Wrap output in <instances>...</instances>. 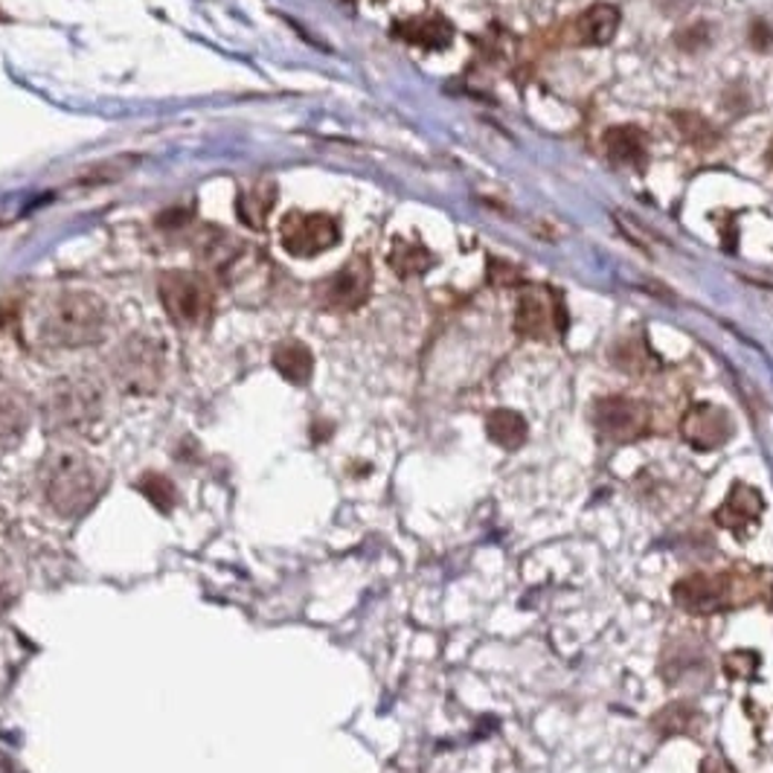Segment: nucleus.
Instances as JSON below:
<instances>
[{"instance_id": "1", "label": "nucleus", "mask_w": 773, "mask_h": 773, "mask_svg": "<svg viewBox=\"0 0 773 773\" xmlns=\"http://www.w3.org/2000/svg\"><path fill=\"white\" fill-rule=\"evenodd\" d=\"M111 332V312L91 292H59L41 303L35 335L53 349H84L102 344Z\"/></svg>"}, {"instance_id": "2", "label": "nucleus", "mask_w": 773, "mask_h": 773, "mask_svg": "<svg viewBox=\"0 0 773 773\" xmlns=\"http://www.w3.org/2000/svg\"><path fill=\"white\" fill-rule=\"evenodd\" d=\"M41 491L59 518H82L105 491V468L79 448H55L41 466Z\"/></svg>"}, {"instance_id": "3", "label": "nucleus", "mask_w": 773, "mask_h": 773, "mask_svg": "<svg viewBox=\"0 0 773 773\" xmlns=\"http://www.w3.org/2000/svg\"><path fill=\"white\" fill-rule=\"evenodd\" d=\"M762 590H765V584H756V579H751V576L695 573L674 584L672 597L674 606L681 611L695 613V617H710V613H721L728 608L756 602L762 597Z\"/></svg>"}, {"instance_id": "4", "label": "nucleus", "mask_w": 773, "mask_h": 773, "mask_svg": "<svg viewBox=\"0 0 773 773\" xmlns=\"http://www.w3.org/2000/svg\"><path fill=\"white\" fill-rule=\"evenodd\" d=\"M47 421L64 434H88L105 414L102 387L91 378H62L47 396Z\"/></svg>"}, {"instance_id": "5", "label": "nucleus", "mask_w": 773, "mask_h": 773, "mask_svg": "<svg viewBox=\"0 0 773 773\" xmlns=\"http://www.w3.org/2000/svg\"><path fill=\"white\" fill-rule=\"evenodd\" d=\"M161 303L177 326H201L213 308V288L204 276L169 271L161 276Z\"/></svg>"}, {"instance_id": "6", "label": "nucleus", "mask_w": 773, "mask_h": 773, "mask_svg": "<svg viewBox=\"0 0 773 773\" xmlns=\"http://www.w3.org/2000/svg\"><path fill=\"white\" fill-rule=\"evenodd\" d=\"M337 222L326 213H288L279 224V245L299 260L329 251L337 245Z\"/></svg>"}, {"instance_id": "7", "label": "nucleus", "mask_w": 773, "mask_h": 773, "mask_svg": "<svg viewBox=\"0 0 773 773\" xmlns=\"http://www.w3.org/2000/svg\"><path fill=\"white\" fill-rule=\"evenodd\" d=\"M593 425L611 443H634L649 434L651 410L637 398L608 396L593 405Z\"/></svg>"}, {"instance_id": "8", "label": "nucleus", "mask_w": 773, "mask_h": 773, "mask_svg": "<svg viewBox=\"0 0 773 773\" xmlns=\"http://www.w3.org/2000/svg\"><path fill=\"white\" fill-rule=\"evenodd\" d=\"M163 376V355L152 340H129L114 358V378L125 393H152Z\"/></svg>"}, {"instance_id": "9", "label": "nucleus", "mask_w": 773, "mask_h": 773, "mask_svg": "<svg viewBox=\"0 0 773 773\" xmlns=\"http://www.w3.org/2000/svg\"><path fill=\"white\" fill-rule=\"evenodd\" d=\"M567 329V312L565 303L556 292H543V288H529L523 297L518 299V312H515V332L523 337H550V332Z\"/></svg>"}, {"instance_id": "10", "label": "nucleus", "mask_w": 773, "mask_h": 773, "mask_svg": "<svg viewBox=\"0 0 773 773\" xmlns=\"http://www.w3.org/2000/svg\"><path fill=\"white\" fill-rule=\"evenodd\" d=\"M373 292V268L367 256H355L323 285V306L335 312H353L364 306V299Z\"/></svg>"}, {"instance_id": "11", "label": "nucleus", "mask_w": 773, "mask_h": 773, "mask_svg": "<svg viewBox=\"0 0 773 773\" xmlns=\"http://www.w3.org/2000/svg\"><path fill=\"white\" fill-rule=\"evenodd\" d=\"M762 512H765V500L759 495V489L753 486H744V482H735L730 489L728 500L719 506L715 512V523L721 529L733 532L739 541H747L759 529V521H762Z\"/></svg>"}, {"instance_id": "12", "label": "nucleus", "mask_w": 773, "mask_h": 773, "mask_svg": "<svg viewBox=\"0 0 773 773\" xmlns=\"http://www.w3.org/2000/svg\"><path fill=\"white\" fill-rule=\"evenodd\" d=\"M681 434L695 451H715L733 437V419L724 407L704 401V405L690 407V414L683 416Z\"/></svg>"}, {"instance_id": "13", "label": "nucleus", "mask_w": 773, "mask_h": 773, "mask_svg": "<svg viewBox=\"0 0 773 773\" xmlns=\"http://www.w3.org/2000/svg\"><path fill=\"white\" fill-rule=\"evenodd\" d=\"M30 428V405L27 398L9 387V384H0V451L7 448H16Z\"/></svg>"}, {"instance_id": "14", "label": "nucleus", "mask_w": 773, "mask_h": 773, "mask_svg": "<svg viewBox=\"0 0 773 773\" xmlns=\"http://www.w3.org/2000/svg\"><path fill=\"white\" fill-rule=\"evenodd\" d=\"M606 152L617 166L643 169L649 161V140L634 125H613L606 131Z\"/></svg>"}, {"instance_id": "15", "label": "nucleus", "mask_w": 773, "mask_h": 773, "mask_svg": "<svg viewBox=\"0 0 773 773\" xmlns=\"http://www.w3.org/2000/svg\"><path fill=\"white\" fill-rule=\"evenodd\" d=\"M396 35H401L407 44L425 47V50H445L454 41V27L443 16H428L398 23Z\"/></svg>"}, {"instance_id": "16", "label": "nucleus", "mask_w": 773, "mask_h": 773, "mask_svg": "<svg viewBox=\"0 0 773 773\" xmlns=\"http://www.w3.org/2000/svg\"><path fill=\"white\" fill-rule=\"evenodd\" d=\"M576 30H579V41L590 47H606L611 44V39L620 30V9L611 7V3H597L590 7L579 21H576Z\"/></svg>"}, {"instance_id": "17", "label": "nucleus", "mask_w": 773, "mask_h": 773, "mask_svg": "<svg viewBox=\"0 0 773 773\" xmlns=\"http://www.w3.org/2000/svg\"><path fill=\"white\" fill-rule=\"evenodd\" d=\"M486 434L495 445L506 448V451H518L529 437V425L521 414L515 410H491L486 416Z\"/></svg>"}, {"instance_id": "18", "label": "nucleus", "mask_w": 773, "mask_h": 773, "mask_svg": "<svg viewBox=\"0 0 773 773\" xmlns=\"http://www.w3.org/2000/svg\"><path fill=\"white\" fill-rule=\"evenodd\" d=\"M274 367L279 376L292 384H306L314 373V358L306 344L299 340H285L274 349Z\"/></svg>"}, {"instance_id": "19", "label": "nucleus", "mask_w": 773, "mask_h": 773, "mask_svg": "<svg viewBox=\"0 0 773 773\" xmlns=\"http://www.w3.org/2000/svg\"><path fill=\"white\" fill-rule=\"evenodd\" d=\"M274 201H276V186L271 184V181H256V184L247 186V190L242 192V199H238V213H242V218H245L247 224L262 227L265 218L271 215Z\"/></svg>"}, {"instance_id": "20", "label": "nucleus", "mask_w": 773, "mask_h": 773, "mask_svg": "<svg viewBox=\"0 0 773 773\" xmlns=\"http://www.w3.org/2000/svg\"><path fill=\"white\" fill-rule=\"evenodd\" d=\"M390 265L398 276H419L425 274V271L434 268V256H430L428 247L414 245V242H401V238H398L396 245H393Z\"/></svg>"}, {"instance_id": "21", "label": "nucleus", "mask_w": 773, "mask_h": 773, "mask_svg": "<svg viewBox=\"0 0 773 773\" xmlns=\"http://www.w3.org/2000/svg\"><path fill=\"white\" fill-rule=\"evenodd\" d=\"M701 721L695 706H690L686 701H674L667 710L654 715V733L660 735H678V733H692L695 724Z\"/></svg>"}, {"instance_id": "22", "label": "nucleus", "mask_w": 773, "mask_h": 773, "mask_svg": "<svg viewBox=\"0 0 773 773\" xmlns=\"http://www.w3.org/2000/svg\"><path fill=\"white\" fill-rule=\"evenodd\" d=\"M674 123L681 125L683 134H686L692 143H698V146H712V143H715V131L710 129V123H704V120L692 114V111L674 114Z\"/></svg>"}, {"instance_id": "23", "label": "nucleus", "mask_w": 773, "mask_h": 773, "mask_svg": "<svg viewBox=\"0 0 773 773\" xmlns=\"http://www.w3.org/2000/svg\"><path fill=\"white\" fill-rule=\"evenodd\" d=\"M747 41L756 53H773V18H756L751 21Z\"/></svg>"}, {"instance_id": "24", "label": "nucleus", "mask_w": 773, "mask_h": 773, "mask_svg": "<svg viewBox=\"0 0 773 773\" xmlns=\"http://www.w3.org/2000/svg\"><path fill=\"white\" fill-rule=\"evenodd\" d=\"M759 667V658L751 651H733L730 658H724V672H730L733 678H751L753 669Z\"/></svg>"}, {"instance_id": "25", "label": "nucleus", "mask_w": 773, "mask_h": 773, "mask_svg": "<svg viewBox=\"0 0 773 773\" xmlns=\"http://www.w3.org/2000/svg\"><path fill=\"white\" fill-rule=\"evenodd\" d=\"M678 41H681L683 50H695L698 44H706V30H704V27H701V23H698L695 30L678 35Z\"/></svg>"}, {"instance_id": "26", "label": "nucleus", "mask_w": 773, "mask_h": 773, "mask_svg": "<svg viewBox=\"0 0 773 773\" xmlns=\"http://www.w3.org/2000/svg\"><path fill=\"white\" fill-rule=\"evenodd\" d=\"M701 773H733V771H730L721 759H710L706 765H701Z\"/></svg>"}, {"instance_id": "27", "label": "nucleus", "mask_w": 773, "mask_h": 773, "mask_svg": "<svg viewBox=\"0 0 773 773\" xmlns=\"http://www.w3.org/2000/svg\"><path fill=\"white\" fill-rule=\"evenodd\" d=\"M771 157H773V143H771Z\"/></svg>"}]
</instances>
